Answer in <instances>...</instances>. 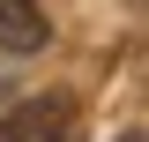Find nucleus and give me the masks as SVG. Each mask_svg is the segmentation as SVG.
<instances>
[{
  "label": "nucleus",
  "instance_id": "f257e3e1",
  "mask_svg": "<svg viewBox=\"0 0 149 142\" xmlns=\"http://www.w3.org/2000/svg\"><path fill=\"white\" fill-rule=\"evenodd\" d=\"M67 127H74L67 97H30V105L0 112V142H67Z\"/></svg>",
  "mask_w": 149,
  "mask_h": 142
},
{
  "label": "nucleus",
  "instance_id": "f03ea898",
  "mask_svg": "<svg viewBox=\"0 0 149 142\" xmlns=\"http://www.w3.org/2000/svg\"><path fill=\"white\" fill-rule=\"evenodd\" d=\"M45 37L52 22L37 0H0V53H45Z\"/></svg>",
  "mask_w": 149,
  "mask_h": 142
},
{
  "label": "nucleus",
  "instance_id": "7ed1b4c3",
  "mask_svg": "<svg viewBox=\"0 0 149 142\" xmlns=\"http://www.w3.org/2000/svg\"><path fill=\"white\" fill-rule=\"evenodd\" d=\"M119 142H142V127H127V135H119Z\"/></svg>",
  "mask_w": 149,
  "mask_h": 142
}]
</instances>
